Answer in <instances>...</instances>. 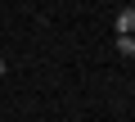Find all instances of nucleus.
Here are the masks:
<instances>
[{"mask_svg": "<svg viewBox=\"0 0 135 122\" xmlns=\"http://www.w3.org/2000/svg\"><path fill=\"white\" fill-rule=\"evenodd\" d=\"M117 50L122 54H135V36H117Z\"/></svg>", "mask_w": 135, "mask_h": 122, "instance_id": "nucleus-2", "label": "nucleus"}, {"mask_svg": "<svg viewBox=\"0 0 135 122\" xmlns=\"http://www.w3.org/2000/svg\"><path fill=\"white\" fill-rule=\"evenodd\" d=\"M117 36H135V9H122L117 14Z\"/></svg>", "mask_w": 135, "mask_h": 122, "instance_id": "nucleus-1", "label": "nucleus"}, {"mask_svg": "<svg viewBox=\"0 0 135 122\" xmlns=\"http://www.w3.org/2000/svg\"><path fill=\"white\" fill-rule=\"evenodd\" d=\"M0 77H5V59H0Z\"/></svg>", "mask_w": 135, "mask_h": 122, "instance_id": "nucleus-3", "label": "nucleus"}]
</instances>
